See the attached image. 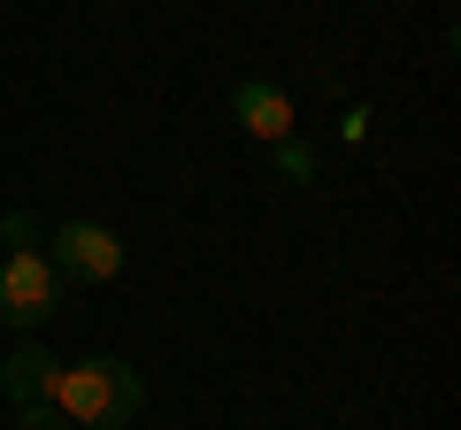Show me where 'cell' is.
Returning a JSON list of instances; mask_svg holds the SVG:
<instances>
[{
    "instance_id": "ba28073f",
    "label": "cell",
    "mask_w": 461,
    "mask_h": 430,
    "mask_svg": "<svg viewBox=\"0 0 461 430\" xmlns=\"http://www.w3.org/2000/svg\"><path fill=\"white\" fill-rule=\"evenodd\" d=\"M339 139H346V147H362V139H369V108H362V100L339 116Z\"/></svg>"
},
{
    "instance_id": "6da1fadb",
    "label": "cell",
    "mask_w": 461,
    "mask_h": 430,
    "mask_svg": "<svg viewBox=\"0 0 461 430\" xmlns=\"http://www.w3.org/2000/svg\"><path fill=\"white\" fill-rule=\"evenodd\" d=\"M139 399H147V384L123 354H85V362H62V384H54L47 408L69 415L77 430H123L139 415Z\"/></svg>"
},
{
    "instance_id": "7a4b0ae2",
    "label": "cell",
    "mask_w": 461,
    "mask_h": 430,
    "mask_svg": "<svg viewBox=\"0 0 461 430\" xmlns=\"http://www.w3.org/2000/svg\"><path fill=\"white\" fill-rule=\"evenodd\" d=\"M62 308V277L39 246H8L0 254V323L8 331H47Z\"/></svg>"
},
{
    "instance_id": "277c9868",
    "label": "cell",
    "mask_w": 461,
    "mask_h": 430,
    "mask_svg": "<svg viewBox=\"0 0 461 430\" xmlns=\"http://www.w3.org/2000/svg\"><path fill=\"white\" fill-rule=\"evenodd\" d=\"M230 116L247 123L262 147H277V139H293V131H300V123H293V100H285L269 77H239V85H230Z\"/></svg>"
},
{
    "instance_id": "8992f818",
    "label": "cell",
    "mask_w": 461,
    "mask_h": 430,
    "mask_svg": "<svg viewBox=\"0 0 461 430\" xmlns=\"http://www.w3.org/2000/svg\"><path fill=\"white\" fill-rule=\"evenodd\" d=\"M269 169H277V177L285 184H315V147H308V139H277V147H269Z\"/></svg>"
},
{
    "instance_id": "52a82bcc",
    "label": "cell",
    "mask_w": 461,
    "mask_h": 430,
    "mask_svg": "<svg viewBox=\"0 0 461 430\" xmlns=\"http://www.w3.org/2000/svg\"><path fill=\"white\" fill-rule=\"evenodd\" d=\"M16 430H77V423L54 415V408H16Z\"/></svg>"
},
{
    "instance_id": "5b68a950",
    "label": "cell",
    "mask_w": 461,
    "mask_h": 430,
    "mask_svg": "<svg viewBox=\"0 0 461 430\" xmlns=\"http://www.w3.org/2000/svg\"><path fill=\"white\" fill-rule=\"evenodd\" d=\"M54 384H62V362H54L47 346H16V354H0V392L16 399V408H47Z\"/></svg>"
},
{
    "instance_id": "3957f363",
    "label": "cell",
    "mask_w": 461,
    "mask_h": 430,
    "mask_svg": "<svg viewBox=\"0 0 461 430\" xmlns=\"http://www.w3.org/2000/svg\"><path fill=\"white\" fill-rule=\"evenodd\" d=\"M47 262H54L62 284H115L131 254H123V238H115L108 223H85L77 215V223H54L47 231Z\"/></svg>"
}]
</instances>
